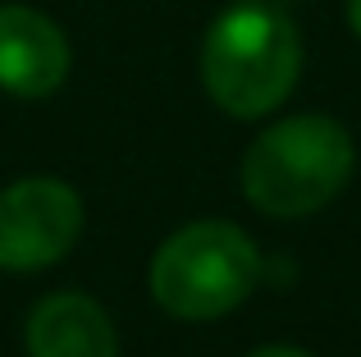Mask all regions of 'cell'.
<instances>
[{
  "instance_id": "cell-6",
  "label": "cell",
  "mask_w": 361,
  "mask_h": 357,
  "mask_svg": "<svg viewBox=\"0 0 361 357\" xmlns=\"http://www.w3.org/2000/svg\"><path fill=\"white\" fill-rule=\"evenodd\" d=\"M27 357H119V334L106 307L87 294H51L23 325Z\"/></svg>"
},
{
  "instance_id": "cell-5",
  "label": "cell",
  "mask_w": 361,
  "mask_h": 357,
  "mask_svg": "<svg viewBox=\"0 0 361 357\" xmlns=\"http://www.w3.org/2000/svg\"><path fill=\"white\" fill-rule=\"evenodd\" d=\"M73 51L64 28L23 0H0V92L18 101H42L64 87Z\"/></svg>"
},
{
  "instance_id": "cell-3",
  "label": "cell",
  "mask_w": 361,
  "mask_h": 357,
  "mask_svg": "<svg viewBox=\"0 0 361 357\" xmlns=\"http://www.w3.org/2000/svg\"><path fill=\"white\" fill-rule=\"evenodd\" d=\"M147 279L174 321H220L261 284V252L233 220H192L156 248Z\"/></svg>"
},
{
  "instance_id": "cell-2",
  "label": "cell",
  "mask_w": 361,
  "mask_h": 357,
  "mask_svg": "<svg viewBox=\"0 0 361 357\" xmlns=\"http://www.w3.org/2000/svg\"><path fill=\"white\" fill-rule=\"evenodd\" d=\"M357 170L353 133L334 115H288L252 138L243 152V197L261 215L302 220L348 188Z\"/></svg>"
},
{
  "instance_id": "cell-7",
  "label": "cell",
  "mask_w": 361,
  "mask_h": 357,
  "mask_svg": "<svg viewBox=\"0 0 361 357\" xmlns=\"http://www.w3.org/2000/svg\"><path fill=\"white\" fill-rule=\"evenodd\" d=\"M247 357H311V353L298 349V344H261V349H252Z\"/></svg>"
},
{
  "instance_id": "cell-1",
  "label": "cell",
  "mask_w": 361,
  "mask_h": 357,
  "mask_svg": "<svg viewBox=\"0 0 361 357\" xmlns=\"http://www.w3.org/2000/svg\"><path fill=\"white\" fill-rule=\"evenodd\" d=\"M302 78V32L270 0L220 9L202 37V87L224 115L265 119Z\"/></svg>"
},
{
  "instance_id": "cell-8",
  "label": "cell",
  "mask_w": 361,
  "mask_h": 357,
  "mask_svg": "<svg viewBox=\"0 0 361 357\" xmlns=\"http://www.w3.org/2000/svg\"><path fill=\"white\" fill-rule=\"evenodd\" d=\"M343 14H348V28H353V37H361V0H348Z\"/></svg>"
},
{
  "instance_id": "cell-4",
  "label": "cell",
  "mask_w": 361,
  "mask_h": 357,
  "mask_svg": "<svg viewBox=\"0 0 361 357\" xmlns=\"http://www.w3.org/2000/svg\"><path fill=\"white\" fill-rule=\"evenodd\" d=\"M82 238V197L64 178L37 174L0 193V270H46Z\"/></svg>"
}]
</instances>
